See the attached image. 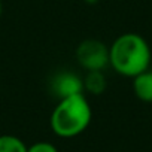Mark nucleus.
<instances>
[{
	"instance_id": "1",
	"label": "nucleus",
	"mask_w": 152,
	"mask_h": 152,
	"mask_svg": "<svg viewBox=\"0 0 152 152\" xmlns=\"http://www.w3.org/2000/svg\"><path fill=\"white\" fill-rule=\"evenodd\" d=\"M151 48L143 36L137 33H124L109 46V64L125 78H134L149 69Z\"/></svg>"
},
{
	"instance_id": "2",
	"label": "nucleus",
	"mask_w": 152,
	"mask_h": 152,
	"mask_svg": "<svg viewBox=\"0 0 152 152\" xmlns=\"http://www.w3.org/2000/svg\"><path fill=\"white\" fill-rule=\"evenodd\" d=\"M93 118V110L88 99L81 94L60 99L51 113V128L54 134L63 139H72L82 134Z\"/></svg>"
},
{
	"instance_id": "3",
	"label": "nucleus",
	"mask_w": 152,
	"mask_h": 152,
	"mask_svg": "<svg viewBox=\"0 0 152 152\" xmlns=\"http://www.w3.org/2000/svg\"><path fill=\"white\" fill-rule=\"evenodd\" d=\"M76 60L87 72L103 70L109 64V48L97 39H87L76 48Z\"/></svg>"
},
{
	"instance_id": "4",
	"label": "nucleus",
	"mask_w": 152,
	"mask_h": 152,
	"mask_svg": "<svg viewBox=\"0 0 152 152\" xmlns=\"http://www.w3.org/2000/svg\"><path fill=\"white\" fill-rule=\"evenodd\" d=\"M52 91L58 99H64V97H70L75 94H81L84 93V81L75 73H69V72H63L58 73L52 84Z\"/></svg>"
},
{
	"instance_id": "5",
	"label": "nucleus",
	"mask_w": 152,
	"mask_h": 152,
	"mask_svg": "<svg viewBox=\"0 0 152 152\" xmlns=\"http://www.w3.org/2000/svg\"><path fill=\"white\" fill-rule=\"evenodd\" d=\"M133 91L145 103H152V70H145L133 78Z\"/></svg>"
},
{
	"instance_id": "6",
	"label": "nucleus",
	"mask_w": 152,
	"mask_h": 152,
	"mask_svg": "<svg viewBox=\"0 0 152 152\" xmlns=\"http://www.w3.org/2000/svg\"><path fill=\"white\" fill-rule=\"evenodd\" d=\"M82 81H84V91H87L90 94H94V96L103 94L104 90H106V87H107V82H106L103 70L87 72L85 78Z\"/></svg>"
},
{
	"instance_id": "7",
	"label": "nucleus",
	"mask_w": 152,
	"mask_h": 152,
	"mask_svg": "<svg viewBox=\"0 0 152 152\" xmlns=\"http://www.w3.org/2000/svg\"><path fill=\"white\" fill-rule=\"evenodd\" d=\"M28 146L17 136L2 134L0 136V152H27Z\"/></svg>"
},
{
	"instance_id": "8",
	"label": "nucleus",
	"mask_w": 152,
	"mask_h": 152,
	"mask_svg": "<svg viewBox=\"0 0 152 152\" xmlns=\"http://www.w3.org/2000/svg\"><path fill=\"white\" fill-rule=\"evenodd\" d=\"M27 152H58V149L49 142H36L28 146Z\"/></svg>"
},
{
	"instance_id": "9",
	"label": "nucleus",
	"mask_w": 152,
	"mask_h": 152,
	"mask_svg": "<svg viewBox=\"0 0 152 152\" xmlns=\"http://www.w3.org/2000/svg\"><path fill=\"white\" fill-rule=\"evenodd\" d=\"M2 12H3V5H2V0H0V17H2Z\"/></svg>"
}]
</instances>
